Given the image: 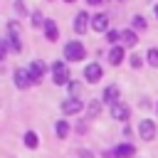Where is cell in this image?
Segmentation results:
<instances>
[{"mask_svg": "<svg viewBox=\"0 0 158 158\" xmlns=\"http://www.w3.org/2000/svg\"><path fill=\"white\" fill-rule=\"evenodd\" d=\"M148 64L158 67V49H148Z\"/></svg>", "mask_w": 158, "mask_h": 158, "instance_id": "18", "label": "cell"}, {"mask_svg": "<svg viewBox=\"0 0 158 158\" xmlns=\"http://www.w3.org/2000/svg\"><path fill=\"white\" fill-rule=\"evenodd\" d=\"M15 84H17V89H27L30 84H35L30 69H17V72H15Z\"/></svg>", "mask_w": 158, "mask_h": 158, "instance_id": "3", "label": "cell"}, {"mask_svg": "<svg viewBox=\"0 0 158 158\" xmlns=\"http://www.w3.org/2000/svg\"><path fill=\"white\" fill-rule=\"evenodd\" d=\"M69 91H72V99H77V94L81 91V84L79 81H69Z\"/></svg>", "mask_w": 158, "mask_h": 158, "instance_id": "20", "label": "cell"}, {"mask_svg": "<svg viewBox=\"0 0 158 158\" xmlns=\"http://www.w3.org/2000/svg\"><path fill=\"white\" fill-rule=\"evenodd\" d=\"M138 133H141L143 141H153V138H156V123L148 121V118L141 121V123H138Z\"/></svg>", "mask_w": 158, "mask_h": 158, "instance_id": "4", "label": "cell"}, {"mask_svg": "<svg viewBox=\"0 0 158 158\" xmlns=\"http://www.w3.org/2000/svg\"><path fill=\"white\" fill-rule=\"evenodd\" d=\"M89 5H101V2H106V0H86Z\"/></svg>", "mask_w": 158, "mask_h": 158, "instance_id": "26", "label": "cell"}, {"mask_svg": "<svg viewBox=\"0 0 158 158\" xmlns=\"http://www.w3.org/2000/svg\"><path fill=\"white\" fill-rule=\"evenodd\" d=\"M156 109H158V106H156Z\"/></svg>", "mask_w": 158, "mask_h": 158, "instance_id": "29", "label": "cell"}, {"mask_svg": "<svg viewBox=\"0 0 158 158\" xmlns=\"http://www.w3.org/2000/svg\"><path fill=\"white\" fill-rule=\"evenodd\" d=\"M109 62H111V64H121V62H123V47H114V49L109 52Z\"/></svg>", "mask_w": 158, "mask_h": 158, "instance_id": "14", "label": "cell"}, {"mask_svg": "<svg viewBox=\"0 0 158 158\" xmlns=\"http://www.w3.org/2000/svg\"><path fill=\"white\" fill-rule=\"evenodd\" d=\"M131 22H133V27H136V30H146V20H143L141 15H136Z\"/></svg>", "mask_w": 158, "mask_h": 158, "instance_id": "19", "label": "cell"}, {"mask_svg": "<svg viewBox=\"0 0 158 158\" xmlns=\"http://www.w3.org/2000/svg\"><path fill=\"white\" fill-rule=\"evenodd\" d=\"M52 79H54V84H67L69 81V69H67L64 62H54L52 64Z\"/></svg>", "mask_w": 158, "mask_h": 158, "instance_id": "2", "label": "cell"}, {"mask_svg": "<svg viewBox=\"0 0 158 158\" xmlns=\"http://www.w3.org/2000/svg\"><path fill=\"white\" fill-rule=\"evenodd\" d=\"M128 114H131V111H128V106H126V104H114V109H111V116H114V118H118V121H126V118H128Z\"/></svg>", "mask_w": 158, "mask_h": 158, "instance_id": "11", "label": "cell"}, {"mask_svg": "<svg viewBox=\"0 0 158 158\" xmlns=\"http://www.w3.org/2000/svg\"><path fill=\"white\" fill-rule=\"evenodd\" d=\"M141 64H143V59H141L138 54H133V57H131V67H136V69H138Z\"/></svg>", "mask_w": 158, "mask_h": 158, "instance_id": "24", "label": "cell"}, {"mask_svg": "<svg viewBox=\"0 0 158 158\" xmlns=\"http://www.w3.org/2000/svg\"><path fill=\"white\" fill-rule=\"evenodd\" d=\"M153 12H156V17H158V5H156V7H153Z\"/></svg>", "mask_w": 158, "mask_h": 158, "instance_id": "27", "label": "cell"}, {"mask_svg": "<svg viewBox=\"0 0 158 158\" xmlns=\"http://www.w3.org/2000/svg\"><path fill=\"white\" fill-rule=\"evenodd\" d=\"M84 54H86V49L81 42H67L64 44V57L69 62H79V59H84Z\"/></svg>", "mask_w": 158, "mask_h": 158, "instance_id": "1", "label": "cell"}, {"mask_svg": "<svg viewBox=\"0 0 158 158\" xmlns=\"http://www.w3.org/2000/svg\"><path fill=\"white\" fill-rule=\"evenodd\" d=\"M15 10H17L20 15H22V12H25V5H22V2H15Z\"/></svg>", "mask_w": 158, "mask_h": 158, "instance_id": "25", "label": "cell"}, {"mask_svg": "<svg viewBox=\"0 0 158 158\" xmlns=\"http://www.w3.org/2000/svg\"><path fill=\"white\" fill-rule=\"evenodd\" d=\"M44 69H47V67H44V62H42V59H35V62L30 64V74H32V79H35V81H40V79H42V74H44Z\"/></svg>", "mask_w": 158, "mask_h": 158, "instance_id": "8", "label": "cell"}, {"mask_svg": "<svg viewBox=\"0 0 158 158\" xmlns=\"http://www.w3.org/2000/svg\"><path fill=\"white\" fill-rule=\"evenodd\" d=\"M25 146H27V148H37V136H35L32 131L25 133Z\"/></svg>", "mask_w": 158, "mask_h": 158, "instance_id": "17", "label": "cell"}, {"mask_svg": "<svg viewBox=\"0 0 158 158\" xmlns=\"http://www.w3.org/2000/svg\"><path fill=\"white\" fill-rule=\"evenodd\" d=\"M104 99H106L109 104H118V86H116V84L106 86V91H104Z\"/></svg>", "mask_w": 158, "mask_h": 158, "instance_id": "12", "label": "cell"}, {"mask_svg": "<svg viewBox=\"0 0 158 158\" xmlns=\"http://www.w3.org/2000/svg\"><path fill=\"white\" fill-rule=\"evenodd\" d=\"M86 25H89V15L86 12H79L77 17H74V32H86Z\"/></svg>", "mask_w": 158, "mask_h": 158, "instance_id": "10", "label": "cell"}, {"mask_svg": "<svg viewBox=\"0 0 158 158\" xmlns=\"http://www.w3.org/2000/svg\"><path fill=\"white\" fill-rule=\"evenodd\" d=\"M91 27H94L96 32H106V30H109V17H106V15H94V17H91Z\"/></svg>", "mask_w": 158, "mask_h": 158, "instance_id": "7", "label": "cell"}, {"mask_svg": "<svg viewBox=\"0 0 158 158\" xmlns=\"http://www.w3.org/2000/svg\"><path fill=\"white\" fill-rule=\"evenodd\" d=\"M32 25H35V27L44 25V20H42V15H40V12H35V15H32Z\"/></svg>", "mask_w": 158, "mask_h": 158, "instance_id": "23", "label": "cell"}, {"mask_svg": "<svg viewBox=\"0 0 158 158\" xmlns=\"http://www.w3.org/2000/svg\"><path fill=\"white\" fill-rule=\"evenodd\" d=\"M99 111H101V104H99V101H91V104H89V116H96Z\"/></svg>", "mask_w": 158, "mask_h": 158, "instance_id": "21", "label": "cell"}, {"mask_svg": "<svg viewBox=\"0 0 158 158\" xmlns=\"http://www.w3.org/2000/svg\"><path fill=\"white\" fill-rule=\"evenodd\" d=\"M54 133H57L59 138H64V136L69 133V123H67V121H57V123H54Z\"/></svg>", "mask_w": 158, "mask_h": 158, "instance_id": "16", "label": "cell"}, {"mask_svg": "<svg viewBox=\"0 0 158 158\" xmlns=\"http://www.w3.org/2000/svg\"><path fill=\"white\" fill-rule=\"evenodd\" d=\"M84 77H86V81H99L101 77H104V69L94 62V64H86V69H84Z\"/></svg>", "mask_w": 158, "mask_h": 158, "instance_id": "5", "label": "cell"}, {"mask_svg": "<svg viewBox=\"0 0 158 158\" xmlns=\"http://www.w3.org/2000/svg\"><path fill=\"white\" fill-rule=\"evenodd\" d=\"M62 111L64 114H79L81 111V101L79 99H67V101H62Z\"/></svg>", "mask_w": 158, "mask_h": 158, "instance_id": "9", "label": "cell"}, {"mask_svg": "<svg viewBox=\"0 0 158 158\" xmlns=\"http://www.w3.org/2000/svg\"><path fill=\"white\" fill-rule=\"evenodd\" d=\"M133 153H136V148L131 143H121L114 148V158H133Z\"/></svg>", "mask_w": 158, "mask_h": 158, "instance_id": "6", "label": "cell"}, {"mask_svg": "<svg viewBox=\"0 0 158 158\" xmlns=\"http://www.w3.org/2000/svg\"><path fill=\"white\" fill-rule=\"evenodd\" d=\"M121 42H123L126 47H133V44H136V32H133V30H123V32H121Z\"/></svg>", "mask_w": 158, "mask_h": 158, "instance_id": "15", "label": "cell"}, {"mask_svg": "<svg viewBox=\"0 0 158 158\" xmlns=\"http://www.w3.org/2000/svg\"><path fill=\"white\" fill-rule=\"evenodd\" d=\"M118 37H121V32H116V30H109L106 32V40L109 42H118Z\"/></svg>", "mask_w": 158, "mask_h": 158, "instance_id": "22", "label": "cell"}, {"mask_svg": "<svg viewBox=\"0 0 158 158\" xmlns=\"http://www.w3.org/2000/svg\"><path fill=\"white\" fill-rule=\"evenodd\" d=\"M44 35H47L49 42L57 40V25H54V20H44Z\"/></svg>", "mask_w": 158, "mask_h": 158, "instance_id": "13", "label": "cell"}, {"mask_svg": "<svg viewBox=\"0 0 158 158\" xmlns=\"http://www.w3.org/2000/svg\"><path fill=\"white\" fill-rule=\"evenodd\" d=\"M64 2H74V0H64Z\"/></svg>", "mask_w": 158, "mask_h": 158, "instance_id": "28", "label": "cell"}]
</instances>
